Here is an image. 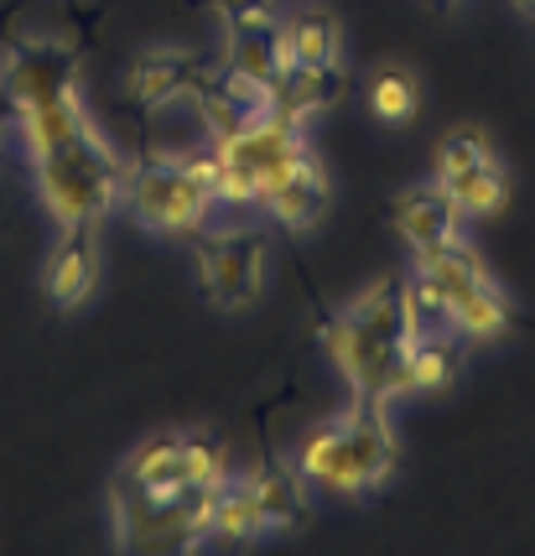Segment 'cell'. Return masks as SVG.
Returning <instances> with one entry per match:
<instances>
[{
	"label": "cell",
	"mask_w": 535,
	"mask_h": 556,
	"mask_svg": "<svg viewBox=\"0 0 535 556\" xmlns=\"http://www.w3.org/2000/svg\"><path fill=\"white\" fill-rule=\"evenodd\" d=\"M484 156H494L484 141V130H458V136H447L437 151V182H447V177H458V172L479 167Z\"/></svg>",
	"instance_id": "7402d4cb"
},
{
	"label": "cell",
	"mask_w": 535,
	"mask_h": 556,
	"mask_svg": "<svg viewBox=\"0 0 535 556\" xmlns=\"http://www.w3.org/2000/svg\"><path fill=\"white\" fill-rule=\"evenodd\" d=\"M395 463H400V447H395V432L385 421V406L354 401L339 421L317 427L302 442L296 473H302V484H317L328 494H369L395 473Z\"/></svg>",
	"instance_id": "7a4b0ae2"
},
{
	"label": "cell",
	"mask_w": 535,
	"mask_h": 556,
	"mask_svg": "<svg viewBox=\"0 0 535 556\" xmlns=\"http://www.w3.org/2000/svg\"><path fill=\"white\" fill-rule=\"evenodd\" d=\"M198 115H203V125H208V136L214 141H229L234 130H244V125L255 121V115H266V110H255L250 99H240L229 84H198Z\"/></svg>",
	"instance_id": "44dd1931"
},
{
	"label": "cell",
	"mask_w": 535,
	"mask_h": 556,
	"mask_svg": "<svg viewBox=\"0 0 535 556\" xmlns=\"http://www.w3.org/2000/svg\"><path fill=\"white\" fill-rule=\"evenodd\" d=\"M78 68H84V52L68 48V42H22L5 58L0 89L16 104V115L42 110L58 99H78Z\"/></svg>",
	"instance_id": "52a82bcc"
},
{
	"label": "cell",
	"mask_w": 535,
	"mask_h": 556,
	"mask_svg": "<svg viewBox=\"0 0 535 556\" xmlns=\"http://www.w3.org/2000/svg\"><path fill=\"white\" fill-rule=\"evenodd\" d=\"M219 151V177H214V198L224 203H260V188L276 167H286L296 151H307L302 125L286 115H255V121L234 130L229 141H214Z\"/></svg>",
	"instance_id": "5b68a950"
},
{
	"label": "cell",
	"mask_w": 535,
	"mask_h": 556,
	"mask_svg": "<svg viewBox=\"0 0 535 556\" xmlns=\"http://www.w3.org/2000/svg\"><path fill=\"white\" fill-rule=\"evenodd\" d=\"M270 244L260 229H219L198 240V287L219 313H244L266 291Z\"/></svg>",
	"instance_id": "8992f818"
},
{
	"label": "cell",
	"mask_w": 535,
	"mask_h": 556,
	"mask_svg": "<svg viewBox=\"0 0 535 556\" xmlns=\"http://www.w3.org/2000/svg\"><path fill=\"white\" fill-rule=\"evenodd\" d=\"M260 203H266L276 224H286V229H313L322 224L328 214V172L322 162L313 156V146L307 151H296L286 167H276L266 177V188H260Z\"/></svg>",
	"instance_id": "ba28073f"
},
{
	"label": "cell",
	"mask_w": 535,
	"mask_h": 556,
	"mask_svg": "<svg viewBox=\"0 0 535 556\" xmlns=\"http://www.w3.org/2000/svg\"><path fill=\"white\" fill-rule=\"evenodd\" d=\"M343 99V63H292L270 84V115L286 121H313Z\"/></svg>",
	"instance_id": "7c38bea8"
},
{
	"label": "cell",
	"mask_w": 535,
	"mask_h": 556,
	"mask_svg": "<svg viewBox=\"0 0 535 556\" xmlns=\"http://www.w3.org/2000/svg\"><path fill=\"white\" fill-rule=\"evenodd\" d=\"M458 203L453 193L442 188L437 177L432 182H421V188H406V193L390 203V224H395V235L411 244L416 255H426V250H437V244L458 240Z\"/></svg>",
	"instance_id": "30bf717a"
},
{
	"label": "cell",
	"mask_w": 535,
	"mask_h": 556,
	"mask_svg": "<svg viewBox=\"0 0 535 556\" xmlns=\"http://www.w3.org/2000/svg\"><path fill=\"white\" fill-rule=\"evenodd\" d=\"M411 323L400 307V281L380 276L365 296H354L348 307L328 317L322 343H328V359L343 369V380L354 386V401H380L390 406L395 395L411 390Z\"/></svg>",
	"instance_id": "6da1fadb"
},
{
	"label": "cell",
	"mask_w": 535,
	"mask_h": 556,
	"mask_svg": "<svg viewBox=\"0 0 535 556\" xmlns=\"http://www.w3.org/2000/svg\"><path fill=\"white\" fill-rule=\"evenodd\" d=\"M214 11H219L224 22H234V16H250V11H266L270 0H208Z\"/></svg>",
	"instance_id": "603a6c76"
},
{
	"label": "cell",
	"mask_w": 535,
	"mask_h": 556,
	"mask_svg": "<svg viewBox=\"0 0 535 556\" xmlns=\"http://www.w3.org/2000/svg\"><path fill=\"white\" fill-rule=\"evenodd\" d=\"M244 484H250L255 505H260L266 535H270V531H292V526H302V515H307V494H302V473H296V468H281V463H260V468H250V473H244Z\"/></svg>",
	"instance_id": "9a60e30c"
},
{
	"label": "cell",
	"mask_w": 535,
	"mask_h": 556,
	"mask_svg": "<svg viewBox=\"0 0 535 556\" xmlns=\"http://www.w3.org/2000/svg\"><path fill=\"white\" fill-rule=\"evenodd\" d=\"M125 208L151 235H193L208 224V208L219 203L214 188L193 172L188 156H151L125 172Z\"/></svg>",
	"instance_id": "277c9868"
},
{
	"label": "cell",
	"mask_w": 535,
	"mask_h": 556,
	"mask_svg": "<svg viewBox=\"0 0 535 556\" xmlns=\"http://www.w3.org/2000/svg\"><path fill=\"white\" fill-rule=\"evenodd\" d=\"M37 167V198L52 214L58 229H78V224H104L125 198V162L120 151L99 136L94 125H84L74 141L52 146L42 156H31Z\"/></svg>",
	"instance_id": "3957f363"
},
{
	"label": "cell",
	"mask_w": 535,
	"mask_h": 556,
	"mask_svg": "<svg viewBox=\"0 0 535 556\" xmlns=\"http://www.w3.org/2000/svg\"><path fill=\"white\" fill-rule=\"evenodd\" d=\"M442 188L453 193L458 214H473V218L499 214V208L510 203V182H505V172H499V162H494V156H484L479 167L458 172V177H447Z\"/></svg>",
	"instance_id": "ac0fdd59"
},
{
	"label": "cell",
	"mask_w": 535,
	"mask_h": 556,
	"mask_svg": "<svg viewBox=\"0 0 535 556\" xmlns=\"http://www.w3.org/2000/svg\"><path fill=\"white\" fill-rule=\"evenodd\" d=\"M369 110H374V121L406 125L416 110H421V89H416V73H406L400 63H385V68L369 78Z\"/></svg>",
	"instance_id": "ffe728a7"
},
{
	"label": "cell",
	"mask_w": 535,
	"mask_h": 556,
	"mask_svg": "<svg viewBox=\"0 0 535 556\" xmlns=\"http://www.w3.org/2000/svg\"><path fill=\"white\" fill-rule=\"evenodd\" d=\"M198 78H203V63L193 52H177V48H151L130 63V99L141 110H167L171 99L193 94Z\"/></svg>",
	"instance_id": "4fadbf2b"
},
{
	"label": "cell",
	"mask_w": 535,
	"mask_h": 556,
	"mask_svg": "<svg viewBox=\"0 0 535 556\" xmlns=\"http://www.w3.org/2000/svg\"><path fill=\"white\" fill-rule=\"evenodd\" d=\"M214 535H229V541L266 535V520H260V505L244 484V473H224L214 484Z\"/></svg>",
	"instance_id": "d6986e66"
},
{
	"label": "cell",
	"mask_w": 535,
	"mask_h": 556,
	"mask_svg": "<svg viewBox=\"0 0 535 556\" xmlns=\"http://www.w3.org/2000/svg\"><path fill=\"white\" fill-rule=\"evenodd\" d=\"M514 5H520V16H525V22H535V0H514Z\"/></svg>",
	"instance_id": "cb8c5ba5"
},
{
	"label": "cell",
	"mask_w": 535,
	"mask_h": 556,
	"mask_svg": "<svg viewBox=\"0 0 535 556\" xmlns=\"http://www.w3.org/2000/svg\"><path fill=\"white\" fill-rule=\"evenodd\" d=\"M406 369H411V390H442L458 380L462 369V343L453 328H437V333H416L411 354H406Z\"/></svg>",
	"instance_id": "e0dca14e"
},
{
	"label": "cell",
	"mask_w": 535,
	"mask_h": 556,
	"mask_svg": "<svg viewBox=\"0 0 535 556\" xmlns=\"http://www.w3.org/2000/svg\"><path fill=\"white\" fill-rule=\"evenodd\" d=\"M432 5H453V0H432Z\"/></svg>",
	"instance_id": "d4e9b609"
},
{
	"label": "cell",
	"mask_w": 535,
	"mask_h": 556,
	"mask_svg": "<svg viewBox=\"0 0 535 556\" xmlns=\"http://www.w3.org/2000/svg\"><path fill=\"white\" fill-rule=\"evenodd\" d=\"M224 31H229V68L244 73V78L276 84L281 68L292 63V58H286V37H281V16H276L270 5L224 22Z\"/></svg>",
	"instance_id": "8fae6325"
},
{
	"label": "cell",
	"mask_w": 535,
	"mask_h": 556,
	"mask_svg": "<svg viewBox=\"0 0 535 556\" xmlns=\"http://www.w3.org/2000/svg\"><path fill=\"white\" fill-rule=\"evenodd\" d=\"M281 37H286V58L292 63H339L343 52V26L333 11H296L281 16ZM286 63V68H292Z\"/></svg>",
	"instance_id": "2e32d148"
},
{
	"label": "cell",
	"mask_w": 535,
	"mask_h": 556,
	"mask_svg": "<svg viewBox=\"0 0 535 556\" xmlns=\"http://www.w3.org/2000/svg\"><path fill=\"white\" fill-rule=\"evenodd\" d=\"M447 328L473 343L510 333V307H505V296L494 287V276H479V281H468V287L447 296Z\"/></svg>",
	"instance_id": "5bb4252c"
},
{
	"label": "cell",
	"mask_w": 535,
	"mask_h": 556,
	"mask_svg": "<svg viewBox=\"0 0 535 556\" xmlns=\"http://www.w3.org/2000/svg\"><path fill=\"white\" fill-rule=\"evenodd\" d=\"M99 291V229L78 224V229H58L48 261V296L58 313H74Z\"/></svg>",
	"instance_id": "9c48e42d"
}]
</instances>
